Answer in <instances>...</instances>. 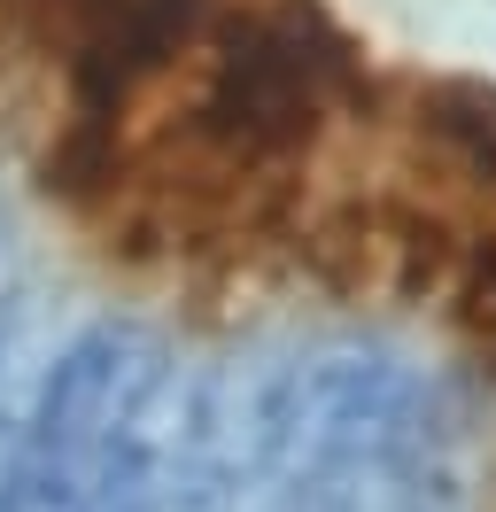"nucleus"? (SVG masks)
Returning a JSON list of instances; mask_svg holds the SVG:
<instances>
[{
	"label": "nucleus",
	"mask_w": 496,
	"mask_h": 512,
	"mask_svg": "<svg viewBox=\"0 0 496 512\" xmlns=\"http://www.w3.org/2000/svg\"><path fill=\"white\" fill-rule=\"evenodd\" d=\"M450 319H458V342L496 373V225L458 264V303H450Z\"/></svg>",
	"instance_id": "obj_1"
}]
</instances>
